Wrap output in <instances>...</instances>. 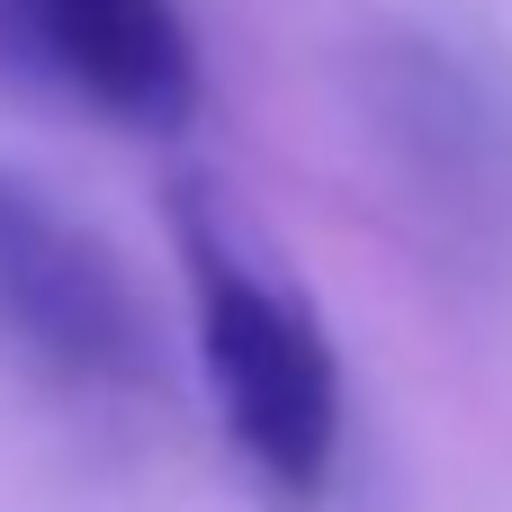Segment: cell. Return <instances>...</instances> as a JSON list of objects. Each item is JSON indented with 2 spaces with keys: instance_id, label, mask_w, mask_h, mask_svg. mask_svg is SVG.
<instances>
[{
  "instance_id": "1",
  "label": "cell",
  "mask_w": 512,
  "mask_h": 512,
  "mask_svg": "<svg viewBox=\"0 0 512 512\" xmlns=\"http://www.w3.org/2000/svg\"><path fill=\"white\" fill-rule=\"evenodd\" d=\"M180 243H189V288H198V360H207V387H216L234 450L288 504H315L333 477V441H342L333 342L315 333V315L279 279H261L225 243V225L198 198H180Z\"/></svg>"
},
{
  "instance_id": "2",
  "label": "cell",
  "mask_w": 512,
  "mask_h": 512,
  "mask_svg": "<svg viewBox=\"0 0 512 512\" xmlns=\"http://www.w3.org/2000/svg\"><path fill=\"white\" fill-rule=\"evenodd\" d=\"M0 351L54 387H117L144 369V324L117 261L9 171H0Z\"/></svg>"
},
{
  "instance_id": "3",
  "label": "cell",
  "mask_w": 512,
  "mask_h": 512,
  "mask_svg": "<svg viewBox=\"0 0 512 512\" xmlns=\"http://www.w3.org/2000/svg\"><path fill=\"white\" fill-rule=\"evenodd\" d=\"M27 63L117 126H180L198 108V54L171 0H27Z\"/></svg>"
},
{
  "instance_id": "4",
  "label": "cell",
  "mask_w": 512,
  "mask_h": 512,
  "mask_svg": "<svg viewBox=\"0 0 512 512\" xmlns=\"http://www.w3.org/2000/svg\"><path fill=\"white\" fill-rule=\"evenodd\" d=\"M0 54L27 63V0H0Z\"/></svg>"
}]
</instances>
